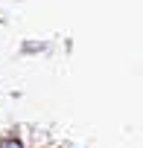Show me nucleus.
Masks as SVG:
<instances>
[{
  "mask_svg": "<svg viewBox=\"0 0 143 148\" xmlns=\"http://www.w3.org/2000/svg\"><path fill=\"white\" fill-rule=\"evenodd\" d=\"M0 148H24L18 139H3V142H0Z\"/></svg>",
  "mask_w": 143,
  "mask_h": 148,
  "instance_id": "f257e3e1",
  "label": "nucleus"
}]
</instances>
